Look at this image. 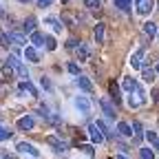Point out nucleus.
Returning a JSON list of instances; mask_svg holds the SVG:
<instances>
[{"instance_id":"39448f33","label":"nucleus","mask_w":159,"mask_h":159,"mask_svg":"<svg viewBox=\"0 0 159 159\" xmlns=\"http://www.w3.org/2000/svg\"><path fill=\"white\" fill-rule=\"evenodd\" d=\"M89 135H91V142L93 144H104V139H106V135L102 133V128H99L97 124H91L89 126Z\"/></svg>"},{"instance_id":"4be33fe9","label":"nucleus","mask_w":159,"mask_h":159,"mask_svg":"<svg viewBox=\"0 0 159 159\" xmlns=\"http://www.w3.org/2000/svg\"><path fill=\"white\" fill-rule=\"evenodd\" d=\"M9 40H11L13 44H25V35L20 33V31H11L9 33Z\"/></svg>"},{"instance_id":"37998d69","label":"nucleus","mask_w":159,"mask_h":159,"mask_svg":"<svg viewBox=\"0 0 159 159\" xmlns=\"http://www.w3.org/2000/svg\"><path fill=\"white\" fill-rule=\"evenodd\" d=\"M157 73H159V62H157Z\"/></svg>"},{"instance_id":"dca6fc26","label":"nucleus","mask_w":159,"mask_h":159,"mask_svg":"<svg viewBox=\"0 0 159 159\" xmlns=\"http://www.w3.org/2000/svg\"><path fill=\"white\" fill-rule=\"evenodd\" d=\"M117 133L122 135V137H133V126L126 124V122H119L117 124Z\"/></svg>"},{"instance_id":"a18cd8bd","label":"nucleus","mask_w":159,"mask_h":159,"mask_svg":"<svg viewBox=\"0 0 159 159\" xmlns=\"http://www.w3.org/2000/svg\"><path fill=\"white\" fill-rule=\"evenodd\" d=\"M157 5H159V2H157Z\"/></svg>"},{"instance_id":"1a4fd4ad","label":"nucleus","mask_w":159,"mask_h":159,"mask_svg":"<svg viewBox=\"0 0 159 159\" xmlns=\"http://www.w3.org/2000/svg\"><path fill=\"white\" fill-rule=\"evenodd\" d=\"M47 144L51 148H55V152H66V148H69L62 139H57V137H47Z\"/></svg>"},{"instance_id":"f8f14e48","label":"nucleus","mask_w":159,"mask_h":159,"mask_svg":"<svg viewBox=\"0 0 159 159\" xmlns=\"http://www.w3.org/2000/svg\"><path fill=\"white\" fill-rule=\"evenodd\" d=\"M75 84H77L80 89H82L84 93H91V91H93V84H91V80H89V77H84V75H77Z\"/></svg>"},{"instance_id":"b1692460","label":"nucleus","mask_w":159,"mask_h":159,"mask_svg":"<svg viewBox=\"0 0 159 159\" xmlns=\"http://www.w3.org/2000/svg\"><path fill=\"white\" fill-rule=\"evenodd\" d=\"M142 137H144V133H142V124H139V122H133V139H135V142H139Z\"/></svg>"},{"instance_id":"c9c22d12","label":"nucleus","mask_w":159,"mask_h":159,"mask_svg":"<svg viewBox=\"0 0 159 159\" xmlns=\"http://www.w3.org/2000/svg\"><path fill=\"white\" fill-rule=\"evenodd\" d=\"M40 86H42V89H47V91H49V89H51V82H49V80H47V77H42V80H40Z\"/></svg>"},{"instance_id":"2f4dec72","label":"nucleus","mask_w":159,"mask_h":159,"mask_svg":"<svg viewBox=\"0 0 159 159\" xmlns=\"http://www.w3.org/2000/svg\"><path fill=\"white\" fill-rule=\"evenodd\" d=\"M80 150H82L84 155H89V157H93V152H95L93 146H89V144H82V146H80Z\"/></svg>"},{"instance_id":"c756f323","label":"nucleus","mask_w":159,"mask_h":159,"mask_svg":"<svg viewBox=\"0 0 159 159\" xmlns=\"http://www.w3.org/2000/svg\"><path fill=\"white\" fill-rule=\"evenodd\" d=\"M44 44H47V51H55V47H57V44H55V40H53L51 35L44 38Z\"/></svg>"},{"instance_id":"c03bdc74","label":"nucleus","mask_w":159,"mask_h":159,"mask_svg":"<svg viewBox=\"0 0 159 159\" xmlns=\"http://www.w3.org/2000/svg\"><path fill=\"white\" fill-rule=\"evenodd\" d=\"M62 2H69V0H62Z\"/></svg>"},{"instance_id":"412c9836","label":"nucleus","mask_w":159,"mask_h":159,"mask_svg":"<svg viewBox=\"0 0 159 159\" xmlns=\"http://www.w3.org/2000/svg\"><path fill=\"white\" fill-rule=\"evenodd\" d=\"M99 104H102V111H104V115H106V117L115 119V108L111 106V102H108V99H102V102H99Z\"/></svg>"},{"instance_id":"9d476101","label":"nucleus","mask_w":159,"mask_h":159,"mask_svg":"<svg viewBox=\"0 0 159 159\" xmlns=\"http://www.w3.org/2000/svg\"><path fill=\"white\" fill-rule=\"evenodd\" d=\"M104 31H106V25L104 22H97L95 29H93V38H95V42L97 44H104Z\"/></svg>"},{"instance_id":"0eeeda50","label":"nucleus","mask_w":159,"mask_h":159,"mask_svg":"<svg viewBox=\"0 0 159 159\" xmlns=\"http://www.w3.org/2000/svg\"><path fill=\"white\" fill-rule=\"evenodd\" d=\"M75 108L82 111V115H89V113H91V102H89V97L77 95V97H75Z\"/></svg>"},{"instance_id":"7c9ffc66","label":"nucleus","mask_w":159,"mask_h":159,"mask_svg":"<svg viewBox=\"0 0 159 159\" xmlns=\"http://www.w3.org/2000/svg\"><path fill=\"white\" fill-rule=\"evenodd\" d=\"M9 42H11V40H9V33H0V47L7 49V47H9Z\"/></svg>"},{"instance_id":"aec40b11","label":"nucleus","mask_w":159,"mask_h":159,"mask_svg":"<svg viewBox=\"0 0 159 159\" xmlns=\"http://www.w3.org/2000/svg\"><path fill=\"white\" fill-rule=\"evenodd\" d=\"M31 47H44V35L42 33H38V31H33L31 33Z\"/></svg>"},{"instance_id":"423d86ee","label":"nucleus","mask_w":159,"mask_h":159,"mask_svg":"<svg viewBox=\"0 0 159 159\" xmlns=\"http://www.w3.org/2000/svg\"><path fill=\"white\" fill-rule=\"evenodd\" d=\"M144 57H146V49H137L133 55H130V66L133 69H142V64H144Z\"/></svg>"},{"instance_id":"f704fd0d","label":"nucleus","mask_w":159,"mask_h":159,"mask_svg":"<svg viewBox=\"0 0 159 159\" xmlns=\"http://www.w3.org/2000/svg\"><path fill=\"white\" fill-rule=\"evenodd\" d=\"M146 139H148L150 144H155V142H157V133H150V130H148V133H146Z\"/></svg>"},{"instance_id":"a878e982","label":"nucleus","mask_w":159,"mask_h":159,"mask_svg":"<svg viewBox=\"0 0 159 159\" xmlns=\"http://www.w3.org/2000/svg\"><path fill=\"white\" fill-rule=\"evenodd\" d=\"M25 31H27V33H33V31H35V18H33V16H29V18L25 20Z\"/></svg>"},{"instance_id":"4468645a","label":"nucleus","mask_w":159,"mask_h":159,"mask_svg":"<svg viewBox=\"0 0 159 159\" xmlns=\"http://www.w3.org/2000/svg\"><path fill=\"white\" fill-rule=\"evenodd\" d=\"M137 84H139V82H137L135 77H124V80H122V89H124L126 93L135 91V89H137Z\"/></svg>"},{"instance_id":"58836bf2","label":"nucleus","mask_w":159,"mask_h":159,"mask_svg":"<svg viewBox=\"0 0 159 159\" xmlns=\"http://www.w3.org/2000/svg\"><path fill=\"white\" fill-rule=\"evenodd\" d=\"M152 99H155V102H159V89L152 91Z\"/></svg>"},{"instance_id":"9b49d317","label":"nucleus","mask_w":159,"mask_h":159,"mask_svg":"<svg viewBox=\"0 0 159 159\" xmlns=\"http://www.w3.org/2000/svg\"><path fill=\"white\" fill-rule=\"evenodd\" d=\"M33 126H35V122H33L31 115H25V117L18 119V128H20V130H31Z\"/></svg>"},{"instance_id":"bb28decb","label":"nucleus","mask_w":159,"mask_h":159,"mask_svg":"<svg viewBox=\"0 0 159 159\" xmlns=\"http://www.w3.org/2000/svg\"><path fill=\"white\" fill-rule=\"evenodd\" d=\"M108 91H111V95H113V99H115V104L119 102V86L115 84V82H111L108 84Z\"/></svg>"},{"instance_id":"2eb2a0df","label":"nucleus","mask_w":159,"mask_h":159,"mask_svg":"<svg viewBox=\"0 0 159 159\" xmlns=\"http://www.w3.org/2000/svg\"><path fill=\"white\" fill-rule=\"evenodd\" d=\"M25 57H27V62H33V64H38V62H40L35 47H27V49H25Z\"/></svg>"},{"instance_id":"ddd939ff","label":"nucleus","mask_w":159,"mask_h":159,"mask_svg":"<svg viewBox=\"0 0 159 159\" xmlns=\"http://www.w3.org/2000/svg\"><path fill=\"white\" fill-rule=\"evenodd\" d=\"M44 25H47V27H51V31H53V33H60V31H62V25L57 22V18L47 16V18H44Z\"/></svg>"},{"instance_id":"f3484780","label":"nucleus","mask_w":159,"mask_h":159,"mask_svg":"<svg viewBox=\"0 0 159 159\" xmlns=\"http://www.w3.org/2000/svg\"><path fill=\"white\" fill-rule=\"evenodd\" d=\"M20 91H27L31 97H38V91H35V86L29 82V80H22V82H20Z\"/></svg>"},{"instance_id":"c85d7f7f","label":"nucleus","mask_w":159,"mask_h":159,"mask_svg":"<svg viewBox=\"0 0 159 159\" xmlns=\"http://www.w3.org/2000/svg\"><path fill=\"white\" fill-rule=\"evenodd\" d=\"M11 135H13V133H11L7 126H0V142H7V139H9Z\"/></svg>"},{"instance_id":"f257e3e1","label":"nucleus","mask_w":159,"mask_h":159,"mask_svg":"<svg viewBox=\"0 0 159 159\" xmlns=\"http://www.w3.org/2000/svg\"><path fill=\"white\" fill-rule=\"evenodd\" d=\"M144 104H146V91L137 84V89L128 93V106L130 108H139V106H144Z\"/></svg>"},{"instance_id":"5701e85b","label":"nucleus","mask_w":159,"mask_h":159,"mask_svg":"<svg viewBox=\"0 0 159 159\" xmlns=\"http://www.w3.org/2000/svg\"><path fill=\"white\" fill-rule=\"evenodd\" d=\"M84 7L89 11H99L102 9V2H99V0H84Z\"/></svg>"},{"instance_id":"a19ab883","label":"nucleus","mask_w":159,"mask_h":159,"mask_svg":"<svg viewBox=\"0 0 159 159\" xmlns=\"http://www.w3.org/2000/svg\"><path fill=\"white\" fill-rule=\"evenodd\" d=\"M155 148H157V150H159V137H157V142H155Z\"/></svg>"},{"instance_id":"ea45409f","label":"nucleus","mask_w":159,"mask_h":159,"mask_svg":"<svg viewBox=\"0 0 159 159\" xmlns=\"http://www.w3.org/2000/svg\"><path fill=\"white\" fill-rule=\"evenodd\" d=\"M115 159H126V157L124 155H115Z\"/></svg>"},{"instance_id":"393cba45","label":"nucleus","mask_w":159,"mask_h":159,"mask_svg":"<svg viewBox=\"0 0 159 159\" xmlns=\"http://www.w3.org/2000/svg\"><path fill=\"white\" fill-rule=\"evenodd\" d=\"M130 2H133V0H115V9H119V11H128L130 9Z\"/></svg>"},{"instance_id":"72a5a7b5","label":"nucleus","mask_w":159,"mask_h":159,"mask_svg":"<svg viewBox=\"0 0 159 159\" xmlns=\"http://www.w3.org/2000/svg\"><path fill=\"white\" fill-rule=\"evenodd\" d=\"M2 73H5V77L9 80V77L13 75V69H11V64H5V69H2Z\"/></svg>"},{"instance_id":"cd10ccee","label":"nucleus","mask_w":159,"mask_h":159,"mask_svg":"<svg viewBox=\"0 0 159 159\" xmlns=\"http://www.w3.org/2000/svg\"><path fill=\"white\" fill-rule=\"evenodd\" d=\"M139 157L142 159H155V152L150 148H139Z\"/></svg>"},{"instance_id":"a211bd4d","label":"nucleus","mask_w":159,"mask_h":159,"mask_svg":"<svg viewBox=\"0 0 159 159\" xmlns=\"http://www.w3.org/2000/svg\"><path fill=\"white\" fill-rule=\"evenodd\" d=\"M142 75H144V82H155V71L148 66V64H142Z\"/></svg>"},{"instance_id":"f03ea898","label":"nucleus","mask_w":159,"mask_h":159,"mask_svg":"<svg viewBox=\"0 0 159 159\" xmlns=\"http://www.w3.org/2000/svg\"><path fill=\"white\" fill-rule=\"evenodd\" d=\"M5 62H7V64H11V69H13L20 77H22V80H29V69H27L22 62H20V60H18L16 55H9V57L5 60Z\"/></svg>"},{"instance_id":"473e14b6","label":"nucleus","mask_w":159,"mask_h":159,"mask_svg":"<svg viewBox=\"0 0 159 159\" xmlns=\"http://www.w3.org/2000/svg\"><path fill=\"white\" fill-rule=\"evenodd\" d=\"M69 73H73V75H80V66H77L75 62H71V64H69Z\"/></svg>"},{"instance_id":"4c0bfd02","label":"nucleus","mask_w":159,"mask_h":159,"mask_svg":"<svg viewBox=\"0 0 159 159\" xmlns=\"http://www.w3.org/2000/svg\"><path fill=\"white\" fill-rule=\"evenodd\" d=\"M80 42H77V40H69V42H66V49H75Z\"/></svg>"},{"instance_id":"79ce46f5","label":"nucleus","mask_w":159,"mask_h":159,"mask_svg":"<svg viewBox=\"0 0 159 159\" xmlns=\"http://www.w3.org/2000/svg\"><path fill=\"white\" fill-rule=\"evenodd\" d=\"M18 2H29V0H18Z\"/></svg>"},{"instance_id":"7ed1b4c3","label":"nucleus","mask_w":159,"mask_h":159,"mask_svg":"<svg viewBox=\"0 0 159 159\" xmlns=\"http://www.w3.org/2000/svg\"><path fill=\"white\" fill-rule=\"evenodd\" d=\"M16 150H18L20 155H29V157H33V159L40 157V150H38L33 144H27V142H20V144L16 146Z\"/></svg>"},{"instance_id":"6e6552de","label":"nucleus","mask_w":159,"mask_h":159,"mask_svg":"<svg viewBox=\"0 0 159 159\" xmlns=\"http://www.w3.org/2000/svg\"><path fill=\"white\" fill-rule=\"evenodd\" d=\"M73 51H75V55H77V60H80V62H86V60L91 57V49H89L86 44H82V42H80V44H77Z\"/></svg>"},{"instance_id":"e433bc0d","label":"nucleus","mask_w":159,"mask_h":159,"mask_svg":"<svg viewBox=\"0 0 159 159\" xmlns=\"http://www.w3.org/2000/svg\"><path fill=\"white\" fill-rule=\"evenodd\" d=\"M51 2H53V0H38V7H51Z\"/></svg>"},{"instance_id":"20e7f679","label":"nucleus","mask_w":159,"mask_h":159,"mask_svg":"<svg viewBox=\"0 0 159 159\" xmlns=\"http://www.w3.org/2000/svg\"><path fill=\"white\" fill-rule=\"evenodd\" d=\"M155 7V0H135V9L139 16H148Z\"/></svg>"},{"instance_id":"6ab92c4d","label":"nucleus","mask_w":159,"mask_h":159,"mask_svg":"<svg viewBox=\"0 0 159 159\" xmlns=\"http://www.w3.org/2000/svg\"><path fill=\"white\" fill-rule=\"evenodd\" d=\"M144 35H148V38H155L157 35V25L152 22V20L144 22Z\"/></svg>"}]
</instances>
